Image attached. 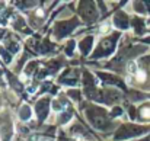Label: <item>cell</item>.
<instances>
[{
	"instance_id": "obj_3",
	"label": "cell",
	"mask_w": 150,
	"mask_h": 141,
	"mask_svg": "<svg viewBox=\"0 0 150 141\" xmlns=\"http://www.w3.org/2000/svg\"><path fill=\"white\" fill-rule=\"evenodd\" d=\"M142 115H143L144 118H150V109H149V108L143 109V111H142Z\"/></svg>"
},
{
	"instance_id": "obj_2",
	"label": "cell",
	"mask_w": 150,
	"mask_h": 141,
	"mask_svg": "<svg viewBox=\"0 0 150 141\" xmlns=\"http://www.w3.org/2000/svg\"><path fill=\"white\" fill-rule=\"evenodd\" d=\"M137 80L139 82H144L146 80V74L143 71H137Z\"/></svg>"
},
{
	"instance_id": "obj_1",
	"label": "cell",
	"mask_w": 150,
	"mask_h": 141,
	"mask_svg": "<svg viewBox=\"0 0 150 141\" xmlns=\"http://www.w3.org/2000/svg\"><path fill=\"white\" fill-rule=\"evenodd\" d=\"M128 71L137 74V66H136V63H128Z\"/></svg>"
}]
</instances>
